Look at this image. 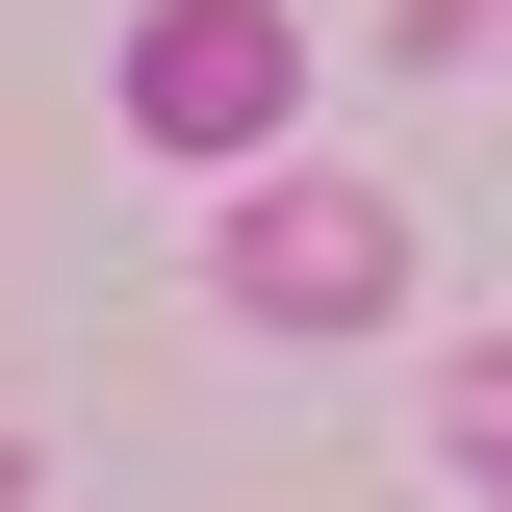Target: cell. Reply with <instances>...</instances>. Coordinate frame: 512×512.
<instances>
[{"instance_id":"4","label":"cell","mask_w":512,"mask_h":512,"mask_svg":"<svg viewBox=\"0 0 512 512\" xmlns=\"http://www.w3.org/2000/svg\"><path fill=\"white\" fill-rule=\"evenodd\" d=\"M461 52H512V0H410V77H461Z\"/></svg>"},{"instance_id":"3","label":"cell","mask_w":512,"mask_h":512,"mask_svg":"<svg viewBox=\"0 0 512 512\" xmlns=\"http://www.w3.org/2000/svg\"><path fill=\"white\" fill-rule=\"evenodd\" d=\"M436 461L512 512V333H461V359H436Z\"/></svg>"},{"instance_id":"1","label":"cell","mask_w":512,"mask_h":512,"mask_svg":"<svg viewBox=\"0 0 512 512\" xmlns=\"http://www.w3.org/2000/svg\"><path fill=\"white\" fill-rule=\"evenodd\" d=\"M231 308L256 333H384L410 308V205L384 180H256L231 205Z\"/></svg>"},{"instance_id":"5","label":"cell","mask_w":512,"mask_h":512,"mask_svg":"<svg viewBox=\"0 0 512 512\" xmlns=\"http://www.w3.org/2000/svg\"><path fill=\"white\" fill-rule=\"evenodd\" d=\"M0 512H26V436H0Z\"/></svg>"},{"instance_id":"2","label":"cell","mask_w":512,"mask_h":512,"mask_svg":"<svg viewBox=\"0 0 512 512\" xmlns=\"http://www.w3.org/2000/svg\"><path fill=\"white\" fill-rule=\"evenodd\" d=\"M282 103H308V26L282 0H154L128 26V128L154 154H282Z\"/></svg>"}]
</instances>
